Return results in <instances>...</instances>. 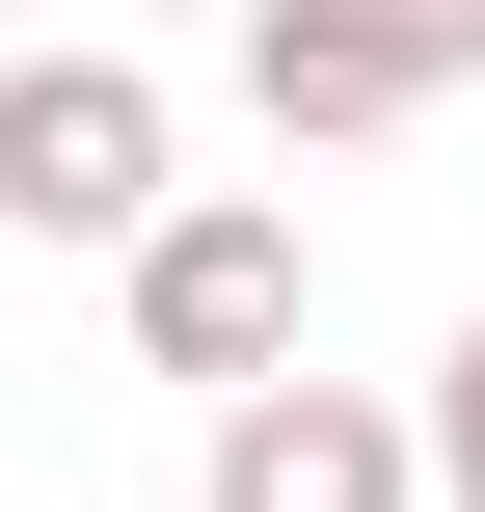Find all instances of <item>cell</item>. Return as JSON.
Listing matches in <instances>:
<instances>
[{
  "mask_svg": "<svg viewBox=\"0 0 485 512\" xmlns=\"http://www.w3.org/2000/svg\"><path fill=\"white\" fill-rule=\"evenodd\" d=\"M297 297H324V243H297L270 189H189V216L135 243V351H162V378H216V405H270V378H297Z\"/></svg>",
  "mask_w": 485,
  "mask_h": 512,
  "instance_id": "cell-1",
  "label": "cell"
},
{
  "mask_svg": "<svg viewBox=\"0 0 485 512\" xmlns=\"http://www.w3.org/2000/svg\"><path fill=\"white\" fill-rule=\"evenodd\" d=\"M0 216L135 270V243L189 216V189H162V81H135V54H27V81H0Z\"/></svg>",
  "mask_w": 485,
  "mask_h": 512,
  "instance_id": "cell-2",
  "label": "cell"
},
{
  "mask_svg": "<svg viewBox=\"0 0 485 512\" xmlns=\"http://www.w3.org/2000/svg\"><path fill=\"white\" fill-rule=\"evenodd\" d=\"M405 54H432V81H485V0H405Z\"/></svg>",
  "mask_w": 485,
  "mask_h": 512,
  "instance_id": "cell-6",
  "label": "cell"
},
{
  "mask_svg": "<svg viewBox=\"0 0 485 512\" xmlns=\"http://www.w3.org/2000/svg\"><path fill=\"white\" fill-rule=\"evenodd\" d=\"M432 512H485V324L432 351Z\"/></svg>",
  "mask_w": 485,
  "mask_h": 512,
  "instance_id": "cell-5",
  "label": "cell"
},
{
  "mask_svg": "<svg viewBox=\"0 0 485 512\" xmlns=\"http://www.w3.org/2000/svg\"><path fill=\"white\" fill-rule=\"evenodd\" d=\"M243 108H270L297 162H351V135L432 108V54H405V0H243Z\"/></svg>",
  "mask_w": 485,
  "mask_h": 512,
  "instance_id": "cell-4",
  "label": "cell"
},
{
  "mask_svg": "<svg viewBox=\"0 0 485 512\" xmlns=\"http://www.w3.org/2000/svg\"><path fill=\"white\" fill-rule=\"evenodd\" d=\"M189 512H432V405H378V378H270V405L189 432Z\"/></svg>",
  "mask_w": 485,
  "mask_h": 512,
  "instance_id": "cell-3",
  "label": "cell"
}]
</instances>
